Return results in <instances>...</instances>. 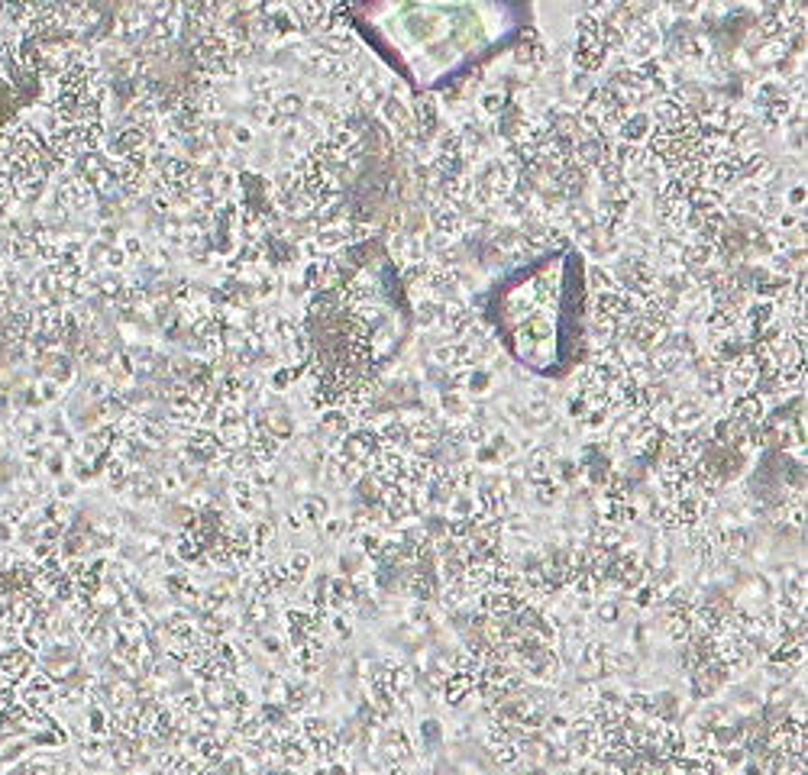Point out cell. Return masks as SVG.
I'll return each mask as SVG.
<instances>
[{
  "mask_svg": "<svg viewBox=\"0 0 808 775\" xmlns=\"http://www.w3.org/2000/svg\"><path fill=\"white\" fill-rule=\"evenodd\" d=\"M682 249H685V243H682L679 236H672V233L659 236V255H663L666 262H679V259H682Z\"/></svg>",
  "mask_w": 808,
  "mask_h": 775,
  "instance_id": "83f0119b",
  "label": "cell"
},
{
  "mask_svg": "<svg viewBox=\"0 0 808 775\" xmlns=\"http://www.w3.org/2000/svg\"><path fill=\"white\" fill-rule=\"evenodd\" d=\"M670 352H676V356H682V359H689V356H695L699 352V342L692 340V333L689 329H676L672 333V340H670V346H666Z\"/></svg>",
  "mask_w": 808,
  "mask_h": 775,
  "instance_id": "603a6c76",
  "label": "cell"
},
{
  "mask_svg": "<svg viewBox=\"0 0 808 775\" xmlns=\"http://www.w3.org/2000/svg\"><path fill=\"white\" fill-rule=\"evenodd\" d=\"M802 220H805V217H802L798 210H783L776 217V223L783 226V230H798V226H802Z\"/></svg>",
  "mask_w": 808,
  "mask_h": 775,
  "instance_id": "d590c367",
  "label": "cell"
},
{
  "mask_svg": "<svg viewBox=\"0 0 808 775\" xmlns=\"http://www.w3.org/2000/svg\"><path fill=\"white\" fill-rule=\"evenodd\" d=\"M104 265L107 268H123L127 265V252H123V249H104Z\"/></svg>",
  "mask_w": 808,
  "mask_h": 775,
  "instance_id": "f35d334b",
  "label": "cell"
},
{
  "mask_svg": "<svg viewBox=\"0 0 808 775\" xmlns=\"http://www.w3.org/2000/svg\"><path fill=\"white\" fill-rule=\"evenodd\" d=\"M440 323H443L449 333H466V327L472 323V310H469V304H463V301H449V304L440 307Z\"/></svg>",
  "mask_w": 808,
  "mask_h": 775,
  "instance_id": "5bb4252c",
  "label": "cell"
},
{
  "mask_svg": "<svg viewBox=\"0 0 808 775\" xmlns=\"http://www.w3.org/2000/svg\"><path fill=\"white\" fill-rule=\"evenodd\" d=\"M272 107L278 110V117H281V120H285V117H298L301 107H304V97L291 91V94H281V97H278V100H275Z\"/></svg>",
  "mask_w": 808,
  "mask_h": 775,
  "instance_id": "484cf974",
  "label": "cell"
},
{
  "mask_svg": "<svg viewBox=\"0 0 808 775\" xmlns=\"http://www.w3.org/2000/svg\"><path fill=\"white\" fill-rule=\"evenodd\" d=\"M314 243H317V249H337V245H346V226L323 223Z\"/></svg>",
  "mask_w": 808,
  "mask_h": 775,
  "instance_id": "ffe728a7",
  "label": "cell"
},
{
  "mask_svg": "<svg viewBox=\"0 0 808 775\" xmlns=\"http://www.w3.org/2000/svg\"><path fill=\"white\" fill-rule=\"evenodd\" d=\"M670 633H672V637H685V633H689V624H685V617H682V614H672Z\"/></svg>",
  "mask_w": 808,
  "mask_h": 775,
  "instance_id": "b9f144b4",
  "label": "cell"
},
{
  "mask_svg": "<svg viewBox=\"0 0 808 775\" xmlns=\"http://www.w3.org/2000/svg\"><path fill=\"white\" fill-rule=\"evenodd\" d=\"M375 433H352L350 436V443H346V456H352V459H362V456H369V452H375Z\"/></svg>",
  "mask_w": 808,
  "mask_h": 775,
  "instance_id": "7402d4cb",
  "label": "cell"
},
{
  "mask_svg": "<svg viewBox=\"0 0 808 775\" xmlns=\"http://www.w3.org/2000/svg\"><path fill=\"white\" fill-rule=\"evenodd\" d=\"M233 142H240V146H249V142H253V129H249V127H236L233 129Z\"/></svg>",
  "mask_w": 808,
  "mask_h": 775,
  "instance_id": "ee69618b",
  "label": "cell"
},
{
  "mask_svg": "<svg viewBox=\"0 0 808 775\" xmlns=\"http://www.w3.org/2000/svg\"><path fill=\"white\" fill-rule=\"evenodd\" d=\"M685 204L689 210H699V213H708V210H721L724 207V194L714 191V188H705V184H695L685 191Z\"/></svg>",
  "mask_w": 808,
  "mask_h": 775,
  "instance_id": "8fae6325",
  "label": "cell"
},
{
  "mask_svg": "<svg viewBox=\"0 0 808 775\" xmlns=\"http://www.w3.org/2000/svg\"><path fill=\"white\" fill-rule=\"evenodd\" d=\"M310 113L317 120H330V123H337L340 120V110L330 104V100H310Z\"/></svg>",
  "mask_w": 808,
  "mask_h": 775,
  "instance_id": "d6a6232c",
  "label": "cell"
},
{
  "mask_svg": "<svg viewBox=\"0 0 808 775\" xmlns=\"http://www.w3.org/2000/svg\"><path fill=\"white\" fill-rule=\"evenodd\" d=\"M783 204H786V201H783L779 194L766 191L763 201H760V217H763V220H776L779 213H783Z\"/></svg>",
  "mask_w": 808,
  "mask_h": 775,
  "instance_id": "f546056e",
  "label": "cell"
},
{
  "mask_svg": "<svg viewBox=\"0 0 808 775\" xmlns=\"http://www.w3.org/2000/svg\"><path fill=\"white\" fill-rule=\"evenodd\" d=\"M573 62H575V68H579V72L592 75V72H598V68L608 62V52H605V45L598 43V39H575V45H573Z\"/></svg>",
  "mask_w": 808,
  "mask_h": 775,
  "instance_id": "5b68a950",
  "label": "cell"
},
{
  "mask_svg": "<svg viewBox=\"0 0 808 775\" xmlns=\"http://www.w3.org/2000/svg\"><path fill=\"white\" fill-rule=\"evenodd\" d=\"M123 252H127V255H139V252H142V243H139L136 236H127V239H123Z\"/></svg>",
  "mask_w": 808,
  "mask_h": 775,
  "instance_id": "f6af8a7d",
  "label": "cell"
},
{
  "mask_svg": "<svg viewBox=\"0 0 808 775\" xmlns=\"http://www.w3.org/2000/svg\"><path fill=\"white\" fill-rule=\"evenodd\" d=\"M440 407H443L447 414H456V417L469 414V404H466V397H463L459 391H443L440 394Z\"/></svg>",
  "mask_w": 808,
  "mask_h": 775,
  "instance_id": "f1b7e54d",
  "label": "cell"
},
{
  "mask_svg": "<svg viewBox=\"0 0 808 775\" xmlns=\"http://www.w3.org/2000/svg\"><path fill=\"white\" fill-rule=\"evenodd\" d=\"M382 117L388 120V123H392V127L398 129L401 136H411V133H417V129H414V117H411V107L404 104L401 97H394V94L385 97V100H382Z\"/></svg>",
  "mask_w": 808,
  "mask_h": 775,
  "instance_id": "52a82bcc",
  "label": "cell"
},
{
  "mask_svg": "<svg viewBox=\"0 0 808 775\" xmlns=\"http://www.w3.org/2000/svg\"><path fill=\"white\" fill-rule=\"evenodd\" d=\"M546 58H550V52H546V45L540 43V36L533 30L524 32L521 43L514 45V62L524 65V68H540V65H546Z\"/></svg>",
  "mask_w": 808,
  "mask_h": 775,
  "instance_id": "8992f818",
  "label": "cell"
},
{
  "mask_svg": "<svg viewBox=\"0 0 808 775\" xmlns=\"http://www.w3.org/2000/svg\"><path fill=\"white\" fill-rule=\"evenodd\" d=\"M323 426L343 433V430H346V414H343V411H327V414H323Z\"/></svg>",
  "mask_w": 808,
  "mask_h": 775,
  "instance_id": "74e56055",
  "label": "cell"
},
{
  "mask_svg": "<svg viewBox=\"0 0 808 775\" xmlns=\"http://www.w3.org/2000/svg\"><path fill=\"white\" fill-rule=\"evenodd\" d=\"M569 91H573V94H579L585 100V97L595 91V81H592V75H585V72H575V78L569 81Z\"/></svg>",
  "mask_w": 808,
  "mask_h": 775,
  "instance_id": "1f68e13d",
  "label": "cell"
},
{
  "mask_svg": "<svg viewBox=\"0 0 808 775\" xmlns=\"http://www.w3.org/2000/svg\"><path fill=\"white\" fill-rule=\"evenodd\" d=\"M120 287H123V281H120L117 275H110V278H104V281H100V294H107V298H117Z\"/></svg>",
  "mask_w": 808,
  "mask_h": 775,
  "instance_id": "ab89813d",
  "label": "cell"
},
{
  "mask_svg": "<svg viewBox=\"0 0 808 775\" xmlns=\"http://www.w3.org/2000/svg\"><path fill=\"white\" fill-rule=\"evenodd\" d=\"M91 184H87L85 178H75L68 181V184H62L59 188V204H62L65 210H81V207H87L91 204Z\"/></svg>",
  "mask_w": 808,
  "mask_h": 775,
  "instance_id": "30bf717a",
  "label": "cell"
},
{
  "mask_svg": "<svg viewBox=\"0 0 808 775\" xmlns=\"http://www.w3.org/2000/svg\"><path fill=\"white\" fill-rule=\"evenodd\" d=\"M152 207H156L159 213H169V201H165L162 194H159V197H152Z\"/></svg>",
  "mask_w": 808,
  "mask_h": 775,
  "instance_id": "681fc988",
  "label": "cell"
},
{
  "mask_svg": "<svg viewBox=\"0 0 808 775\" xmlns=\"http://www.w3.org/2000/svg\"><path fill=\"white\" fill-rule=\"evenodd\" d=\"M527 414L533 417V424H550V420H553V411H550V404H540V401L527 404Z\"/></svg>",
  "mask_w": 808,
  "mask_h": 775,
  "instance_id": "e575fe53",
  "label": "cell"
},
{
  "mask_svg": "<svg viewBox=\"0 0 808 775\" xmlns=\"http://www.w3.org/2000/svg\"><path fill=\"white\" fill-rule=\"evenodd\" d=\"M427 220H430V233H436V236H447V239H453V236L463 233V213H459L456 207L443 204V201L430 207Z\"/></svg>",
  "mask_w": 808,
  "mask_h": 775,
  "instance_id": "3957f363",
  "label": "cell"
},
{
  "mask_svg": "<svg viewBox=\"0 0 808 775\" xmlns=\"http://www.w3.org/2000/svg\"><path fill=\"white\" fill-rule=\"evenodd\" d=\"M249 117H253L255 123H266V127H281L278 110L272 104H266V100H255V104L249 107Z\"/></svg>",
  "mask_w": 808,
  "mask_h": 775,
  "instance_id": "d4e9b609",
  "label": "cell"
},
{
  "mask_svg": "<svg viewBox=\"0 0 808 775\" xmlns=\"http://www.w3.org/2000/svg\"><path fill=\"white\" fill-rule=\"evenodd\" d=\"M107 388H110V382H107V378H104V382H100V378H94V382H91V394H97V397H100V394H107Z\"/></svg>",
  "mask_w": 808,
  "mask_h": 775,
  "instance_id": "bcb514c9",
  "label": "cell"
},
{
  "mask_svg": "<svg viewBox=\"0 0 808 775\" xmlns=\"http://www.w3.org/2000/svg\"><path fill=\"white\" fill-rule=\"evenodd\" d=\"M588 281H592V287H595V294H605V291H621V287L615 285V278L608 275L605 268H592V272H588Z\"/></svg>",
  "mask_w": 808,
  "mask_h": 775,
  "instance_id": "4dcf8cb0",
  "label": "cell"
},
{
  "mask_svg": "<svg viewBox=\"0 0 808 775\" xmlns=\"http://www.w3.org/2000/svg\"><path fill=\"white\" fill-rule=\"evenodd\" d=\"M230 184H233V175H230V171H220V175H213L211 197H213V194H217V197H224V194L230 191Z\"/></svg>",
  "mask_w": 808,
  "mask_h": 775,
  "instance_id": "8d00e7d4",
  "label": "cell"
},
{
  "mask_svg": "<svg viewBox=\"0 0 808 775\" xmlns=\"http://www.w3.org/2000/svg\"><path fill=\"white\" fill-rule=\"evenodd\" d=\"M479 104H482V113H485V117H498L501 110H504V104H508V94H504V91H485Z\"/></svg>",
  "mask_w": 808,
  "mask_h": 775,
  "instance_id": "4316f807",
  "label": "cell"
},
{
  "mask_svg": "<svg viewBox=\"0 0 808 775\" xmlns=\"http://www.w3.org/2000/svg\"><path fill=\"white\" fill-rule=\"evenodd\" d=\"M414 323L421 329L436 327V323H440V304H436V301H421L414 310Z\"/></svg>",
  "mask_w": 808,
  "mask_h": 775,
  "instance_id": "cb8c5ba5",
  "label": "cell"
},
{
  "mask_svg": "<svg viewBox=\"0 0 808 775\" xmlns=\"http://www.w3.org/2000/svg\"><path fill=\"white\" fill-rule=\"evenodd\" d=\"M702 404L699 401H679L676 407H672V414H670V420H672V426H695L699 420H702Z\"/></svg>",
  "mask_w": 808,
  "mask_h": 775,
  "instance_id": "e0dca14e",
  "label": "cell"
},
{
  "mask_svg": "<svg viewBox=\"0 0 808 775\" xmlns=\"http://www.w3.org/2000/svg\"><path fill=\"white\" fill-rule=\"evenodd\" d=\"M685 117H689V110H685V107H682L672 94H666V97H659V100H657V107H653V117H650V120H657L663 129H672V127H679Z\"/></svg>",
  "mask_w": 808,
  "mask_h": 775,
  "instance_id": "9c48e42d",
  "label": "cell"
},
{
  "mask_svg": "<svg viewBox=\"0 0 808 775\" xmlns=\"http://www.w3.org/2000/svg\"><path fill=\"white\" fill-rule=\"evenodd\" d=\"M592 317H621V291H605L592 301Z\"/></svg>",
  "mask_w": 808,
  "mask_h": 775,
  "instance_id": "ac0fdd59",
  "label": "cell"
},
{
  "mask_svg": "<svg viewBox=\"0 0 808 775\" xmlns=\"http://www.w3.org/2000/svg\"><path fill=\"white\" fill-rule=\"evenodd\" d=\"M436 155L440 159H453V155H463V139H459L456 129H447L436 136Z\"/></svg>",
  "mask_w": 808,
  "mask_h": 775,
  "instance_id": "44dd1931",
  "label": "cell"
},
{
  "mask_svg": "<svg viewBox=\"0 0 808 775\" xmlns=\"http://www.w3.org/2000/svg\"><path fill=\"white\" fill-rule=\"evenodd\" d=\"M308 565H310L308 556H295V559H291V569H295V572H304Z\"/></svg>",
  "mask_w": 808,
  "mask_h": 775,
  "instance_id": "7dc6e473",
  "label": "cell"
},
{
  "mask_svg": "<svg viewBox=\"0 0 808 775\" xmlns=\"http://www.w3.org/2000/svg\"><path fill=\"white\" fill-rule=\"evenodd\" d=\"M805 197H808V194H805V184H796V188L789 191V207H792V210H796V207H802V204H805Z\"/></svg>",
  "mask_w": 808,
  "mask_h": 775,
  "instance_id": "7bdbcfd3",
  "label": "cell"
},
{
  "mask_svg": "<svg viewBox=\"0 0 808 775\" xmlns=\"http://www.w3.org/2000/svg\"><path fill=\"white\" fill-rule=\"evenodd\" d=\"M291 13H295V20L301 23V30H308V32L310 30H314V32H317V30H327V20H330V7H327V3H298V7H295Z\"/></svg>",
  "mask_w": 808,
  "mask_h": 775,
  "instance_id": "7c38bea8",
  "label": "cell"
},
{
  "mask_svg": "<svg viewBox=\"0 0 808 775\" xmlns=\"http://www.w3.org/2000/svg\"><path fill=\"white\" fill-rule=\"evenodd\" d=\"M340 304H343L340 291H317V294L308 301V314L310 317H330V314H337Z\"/></svg>",
  "mask_w": 808,
  "mask_h": 775,
  "instance_id": "2e32d148",
  "label": "cell"
},
{
  "mask_svg": "<svg viewBox=\"0 0 808 775\" xmlns=\"http://www.w3.org/2000/svg\"><path fill=\"white\" fill-rule=\"evenodd\" d=\"M52 375L59 378V382H68V378L75 375V369H72V359H65V356H52Z\"/></svg>",
  "mask_w": 808,
  "mask_h": 775,
  "instance_id": "836d02e7",
  "label": "cell"
},
{
  "mask_svg": "<svg viewBox=\"0 0 808 775\" xmlns=\"http://www.w3.org/2000/svg\"><path fill=\"white\" fill-rule=\"evenodd\" d=\"M621 614V607L615 604V601H605V604H598V620H605V624H611L615 617Z\"/></svg>",
  "mask_w": 808,
  "mask_h": 775,
  "instance_id": "60d3db41",
  "label": "cell"
},
{
  "mask_svg": "<svg viewBox=\"0 0 808 775\" xmlns=\"http://www.w3.org/2000/svg\"><path fill=\"white\" fill-rule=\"evenodd\" d=\"M756 378H760V362L754 359V352L744 349L731 365H727V372H724V388H731V391H737V394H747L756 384Z\"/></svg>",
  "mask_w": 808,
  "mask_h": 775,
  "instance_id": "6da1fadb",
  "label": "cell"
},
{
  "mask_svg": "<svg viewBox=\"0 0 808 775\" xmlns=\"http://www.w3.org/2000/svg\"><path fill=\"white\" fill-rule=\"evenodd\" d=\"M304 285L314 287V291H337L340 285V268L337 262H327V259H314L304 265Z\"/></svg>",
  "mask_w": 808,
  "mask_h": 775,
  "instance_id": "277c9868",
  "label": "cell"
},
{
  "mask_svg": "<svg viewBox=\"0 0 808 775\" xmlns=\"http://www.w3.org/2000/svg\"><path fill=\"white\" fill-rule=\"evenodd\" d=\"M560 478H569V481H573V478H575V466H573V462H560Z\"/></svg>",
  "mask_w": 808,
  "mask_h": 775,
  "instance_id": "c3c4849f",
  "label": "cell"
},
{
  "mask_svg": "<svg viewBox=\"0 0 808 775\" xmlns=\"http://www.w3.org/2000/svg\"><path fill=\"white\" fill-rule=\"evenodd\" d=\"M595 175H598V181L605 184L608 191H615V188H621V184L628 181V175H624V168H621V165H615V162H611V159H605V162H602V165H598V168H595Z\"/></svg>",
  "mask_w": 808,
  "mask_h": 775,
  "instance_id": "d6986e66",
  "label": "cell"
},
{
  "mask_svg": "<svg viewBox=\"0 0 808 775\" xmlns=\"http://www.w3.org/2000/svg\"><path fill=\"white\" fill-rule=\"evenodd\" d=\"M411 117H414V129L421 142L434 139L436 129H440V104H436V97L434 94L417 97V104L411 107Z\"/></svg>",
  "mask_w": 808,
  "mask_h": 775,
  "instance_id": "7a4b0ae2",
  "label": "cell"
},
{
  "mask_svg": "<svg viewBox=\"0 0 808 775\" xmlns=\"http://www.w3.org/2000/svg\"><path fill=\"white\" fill-rule=\"evenodd\" d=\"M621 142H630V146H644L647 142V136L653 133V120L644 113V110H634L624 123H621Z\"/></svg>",
  "mask_w": 808,
  "mask_h": 775,
  "instance_id": "ba28073f",
  "label": "cell"
},
{
  "mask_svg": "<svg viewBox=\"0 0 808 775\" xmlns=\"http://www.w3.org/2000/svg\"><path fill=\"white\" fill-rule=\"evenodd\" d=\"M760 417H763V397H756V394H741V397L734 401L731 420H737V424H744V426H754V424H760Z\"/></svg>",
  "mask_w": 808,
  "mask_h": 775,
  "instance_id": "9a60e30c",
  "label": "cell"
},
{
  "mask_svg": "<svg viewBox=\"0 0 808 775\" xmlns=\"http://www.w3.org/2000/svg\"><path fill=\"white\" fill-rule=\"evenodd\" d=\"M682 268L689 272V275H695V272H702V268H708L714 262V245H705V243H685V249H682Z\"/></svg>",
  "mask_w": 808,
  "mask_h": 775,
  "instance_id": "4fadbf2b",
  "label": "cell"
}]
</instances>
